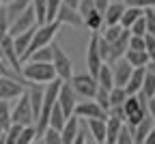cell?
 I'll list each match as a JSON object with an SVG mask.
<instances>
[{
  "label": "cell",
  "mask_w": 155,
  "mask_h": 144,
  "mask_svg": "<svg viewBox=\"0 0 155 144\" xmlns=\"http://www.w3.org/2000/svg\"><path fill=\"white\" fill-rule=\"evenodd\" d=\"M61 30V22H45V24H37V28H35V32H32V39H30V43H28V47H26V52L22 54V63L35 52V50H39V47H43V45H50L52 41H54V37H56V32Z\"/></svg>",
  "instance_id": "obj_1"
},
{
  "label": "cell",
  "mask_w": 155,
  "mask_h": 144,
  "mask_svg": "<svg viewBox=\"0 0 155 144\" xmlns=\"http://www.w3.org/2000/svg\"><path fill=\"white\" fill-rule=\"evenodd\" d=\"M24 82H37V84H48L56 77L54 65L52 63H32V60H26L22 63V71H19Z\"/></svg>",
  "instance_id": "obj_2"
},
{
  "label": "cell",
  "mask_w": 155,
  "mask_h": 144,
  "mask_svg": "<svg viewBox=\"0 0 155 144\" xmlns=\"http://www.w3.org/2000/svg\"><path fill=\"white\" fill-rule=\"evenodd\" d=\"M123 112H125V123L134 127L140 118L147 116V97L140 90L136 95H127V99L123 101Z\"/></svg>",
  "instance_id": "obj_3"
},
{
  "label": "cell",
  "mask_w": 155,
  "mask_h": 144,
  "mask_svg": "<svg viewBox=\"0 0 155 144\" xmlns=\"http://www.w3.org/2000/svg\"><path fill=\"white\" fill-rule=\"evenodd\" d=\"M69 84L71 88L75 90V95H82L84 99H93L95 93H97V80L86 71V73H78V75H71L69 77Z\"/></svg>",
  "instance_id": "obj_4"
},
{
  "label": "cell",
  "mask_w": 155,
  "mask_h": 144,
  "mask_svg": "<svg viewBox=\"0 0 155 144\" xmlns=\"http://www.w3.org/2000/svg\"><path fill=\"white\" fill-rule=\"evenodd\" d=\"M52 65H54V71H56V77L61 80H69L73 75V65H71V58L63 52L61 45L52 43Z\"/></svg>",
  "instance_id": "obj_5"
},
{
  "label": "cell",
  "mask_w": 155,
  "mask_h": 144,
  "mask_svg": "<svg viewBox=\"0 0 155 144\" xmlns=\"http://www.w3.org/2000/svg\"><path fill=\"white\" fill-rule=\"evenodd\" d=\"M11 123H19V125H35V116L30 110V101H28V93L24 88V93L17 97V103L11 110Z\"/></svg>",
  "instance_id": "obj_6"
},
{
  "label": "cell",
  "mask_w": 155,
  "mask_h": 144,
  "mask_svg": "<svg viewBox=\"0 0 155 144\" xmlns=\"http://www.w3.org/2000/svg\"><path fill=\"white\" fill-rule=\"evenodd\" d=\"M0 54H2L5 63L15 71V75L22 80V75H19V71H22V60H19V56H17L15 47H13V39H11V34H9V32L0 37Z\"/></svg>",
  "instance_id": "obj_7"
},
{
  "label": "cell",
  "mask_w": 155,
  "mask_h": 144,
  "mask_svg": "<svg viewBox=\"0 0 155 144\" xmlns=\"http://www.w3.org/2000/svg\"><path fill=\"white\" fill-rule=\"evenodd\" d=\"M24 93V82L17 77H9V75H0V99L5 101H13Z\"/></svg>",
  "instance_id": "obj_8"
},
{
  "label": "cell",
  "mask_w": 155,
  "mask_h": 144,
  "mask_svg": "<svg viewBox=\"0 0 155 144\" xmlns=\"http://www.w3.org/2000/svg\"><path fill=\"white\" fill-rule=\"evenodd\" d=\"M56 101H58V106L63 108L65 116H71V114H73V108H75V103H78V99H75V90L71 88L69 80H63V82H61V88H58Z\"/></svg>",
  "instance_id": "obj_9"
},
{
  "label": "cell",
  "mask_w": 155,
  "mask_h": 144,
  "mask_svg": "<svg viewBox=\"0 0 155 144\" xmlns=\"http://www.w3.org/2000/svg\"><path fill=\"white\" fill-rule=\"evenodd\" d=\"M32 26H37V17H35L32 7H26L15 19H11V24H9V34L15 37L17 32H24V30H28V28H32Z\"/></svg>",
  "instance_id": "obj_10"
},
{
  "label": "cell",
  "mask_w": 155,
  "mask_h": 144,
  "mask_svg": "<svg viewBox=\"0 0 155 144\" xmlns=\"http://www.w3.org/2000/svg\"><path fill=\"white\" fill-rule=\"evenodd\" d=\"M73 114L84 120V118H106L108 114L99 108V103H97L95 99H88V101H78L75 108H73Z\"/></svg>",
  "instance_id": "obj_11"
},
{
  "label": "cell",
  "mask_w": 155,
  "mask_h": 144,
  "mask_svg": "<svg viewBox=\"0 0 155 144\" xmlns=\"http://www.w3.org/2000/svg\"><path fill=\"white\" fill-rule=\"evenodd\" d=\"M110 69H112V80H114V86H125L127 84V80L131 75V65L127 63V60L121 56V58H116L114 63H110Z\"/></svg>",
  "instance_id": "obj_12"
},
{
  "label": "cell",
  "mask_w": 155,
  "mask_h": 144,
  "mask_svg": "<svg viewBox=\"0 0 155 144\" xmlns=\"http://www.w3.org/2000/svg\"><path fill=\"white\" fill-rule=\"evenodd\" d=\"M101 56H99V50H97V32H93L91 41H88V50H86V67H88V73L95 77L97 71L101 67Z\"/></svg>",
  "instance_id": "obj_13"
},
{
  "label": "cell",
  "mask_w": 155,
  "mask_h": 144,
  "mask_svg": "<svg viewBox=\"0 0 155 144\" xmlns=\"http://www.w3.org/2000/svg\"><path fill=\"white\" fill-rule=\"evenodd\" d=\"M56 22H61V26L63 24H67V26H84V19H82L80 13H78V9H71L67 5H61V9L56 13Z\"/></svg>",
  "instance_id": "obj_14"
},
{
  "label": "cell",
  "mask_w": 155,
  "mask_h": 144,
  "mask_svg": "<svg viewBox=\"0 0 155 144\" xmlns=\"http://www.w3.org/2000/svg\"><path fill=\"white\" fill-rule=\"evenodd\" d=\"M129 28H123V32H121V37L119 39H114L112 43H108L110 45V54H108V63H114L116 58H121L123 54H125V50H127V43H129Z\"/></svg>",
  "instance_id": "obj_15"
},
{
  "label": "cell",
  "mask_w": 155,
  "mask_h": 144,
  "mask_svg": "<svg viewBox=\"0 0 155 144\" xmlns=\"http://www.w3.org/2000/svg\"><path fill=\"white\" fill-rule=\"evenodd\" d=\"M86 129L93 136V142L106 144V118H84Z\"/></svg>",
  "instance_id": "obj_16"
},
{
  "label": "cell",
  "mask_w": 155,
  "mask_h": 144,
  "mask_svg": "<svg viewBox=\"0 0 155 144\" xmlns=\"http://www.w3.org/2000/svg\"><path fill=\"white\" fill-rule=\"evenodd\" d=\"M78 125H80V118H78L75 114L67 116L65 125L61 127V144H73V138H75Z\"/></svg>",
  "instance_id": "obj_17"
},
{
  "label": "cell",
  "mask_w": 155,
  "mask_h": 144,
  "mask_svg": "<svg viewBox=\"0 0 155 144\" xmlns=\"http://www.w3.org/2000/svg\"><path fill=\"white\" fill-rule=\"evenodd\" d=\"M144 67H134L131 69V75H129V80H127V84L123 86L125 88V93L127 95H136L140 90V86H142V77H144Z\"/></svg>",
  "instance_id": "obj_18"
},
{
  "label": "cell",
  "mask_w": 155,
  "mask_h": 144,
  "mask_svg": "<svg viewBox=\"0 0 155 144\" xmlns=\"http://www.w3.org/2000/svg\"><path fill=\"white\" fill-rule=\"evenodd\" d=\"M123 9H125V5L123 2H108V7L104 9V26H108V24H119V19H121V15H123Z\"/></svg>",
  "instance_id": "obj_19"
},
{
  "label": "cell",
  "mask_w": 155,
  "mask_h": 144,
  "mask_svg": "<svg viewBox=\"0 0 155 144\" xmlns=\"http://www.w3.org/2000/svg\"><path fill=\"white\" fill-rule=\"evenodd\" d=\"M65 120H67V116H65L63 108L58 106V101H54V106L50 110V116H48V127H54V129L61 131V127L65 125Z\"/></svg>",
  "instance_id": "obj_20"
},
{
  "label": "cell",
  "mask_w": 155,
  "mask_h": 144,
  "mask_svg": "<svg viewBox=\"0 0 155 144\" xmlns=\"http://www.w3.org/2000/svg\"><path fill=\"white\" fill-rule=\"evenodd\" d=\"M123 123L125 120L116 118V116H106V144H114L116 142V133H119Z\"/></svg>",
  "instance_id": "obj_21"
},
{
  "label": "cell",
  "mask_w": 155,
  "mask_h": 144,
  "mask_svg": "<svg viewBox=\"0 0 155 144\" xmlns=\"http://www.w3.org/2000/svg\"><path fill=\"white\" fill-rule=\"evenodd\" d=\"M95 80H97V84H99L101 88H106V90H110V88L114 86V80H112V69H110V63H101V67H99V71H97Z\"/></svg>",
  "instance_id": "obj_22"
},
{
  "label": "cell",
  "mask_w": 155,
  "mask_h": 144,
  "mask_svg": "<svg viewBox=\"0 0 155 144\" xmlns=\"http://www.w3.org/2000/svg\"><path fill=\"white\" fill-rule=\"evenodd\" d=\"M123 58L127 60L131 67H144V65L149 63V56H147L144 50H129V47H127L125 54H123Z\"/></svg>",
  "instance_id": "obj_23"
},
{
  "label": "cell",
  "mask_w": 155,
  "mask_h": 144,
  "mask_svg": "<svg viewBox=\"0 0 155 144\" xmlns=\"http://www.w3.org/2000/svg\"><path fill=\"white\" fill-rule=\"evenodd\" d=\"M142 13H144V9H140V7H125V9H123V15H121V19H119V24H121L123 28H129Z\"/></svg>",
  "instance_id": "obj_24"
},
{
  "label": "cell",
  "mask_w": 155,
  "mask_h": 144,
  "mask_svg": "<svg viewBox=\"0 0 155 144\" xmlns=\"http://www.w3.org/2000/svg\"><path fill=\"white\" fill-rule=\"evenodd\" d=\"M84 26L91 28L93 32H99V30L104 28V15H101V11L93 9L91 13H86V15H84Z\"/></svg>",
  "instance_id": "obj_25"
},
{
  "label": "cell",
  "mask_w": 155,
  "mask_h": 144,
  "mask_svg": "<svg viewBox=\"0 0 155 144\" xmlns=\"http://www.w3.org/2000/svg\"><path fill=\"white\" fill-rule=\"evenodd\" d=\"M26 7H30V0H9V2H5V9H7V15H9V22H11V19H15Z\"/></svg>",
  "instance_id": "obj_26"
},
{
  "label": "cell",
  "mask_w": 155,
  "mask_h": 144,
  "mask_svg": "<svg viewBox=\"0 0 155 144\" xmlns=\"http://www.w3.org/2000/svg\"><path fill=\"white\" fill-rule=\"evenodd\" d=\"M26 60H32V63H52V43L35 50ZM26 60H24V63H26Z\"/></svg>",
  "instance_id": "obj_27"
},
{
  "label": "cell",
  "mask_w": 155,
  "mask_h": 144,
  "mask_svg": "<svg viewBox=\"0 0 155 144\" xmlns=\"http://www.w3.org/2000/svg\"><path fill=\"white\" fill-rule=\"evenodd\" d=\"M32 142H37V127L35 125H24L22 131H19L17 144H32Z\"/></svg>",
  "instance_id": "obj_28"
},
{
  "label": "cell",
  "mask_w": 155,
  "mask_h": 144,
  "mask_svg": "<svg viewBox=\"0 0 155 144\" xmlns=\"http://www.w3.org/2000/svg\"><path fill=\"white\" fill-rule=\"evenodd\" d=\"M140 93L149 99L155 95V75L151 71H144V77H142V86H140Z\"/></svg>",
  "instance_id": "obj_29"
},
{
  "label": "cell",
  "mask_w": 155,
  "mask_h": 144,
  "mask_svg": "<svg viewBox=\"0 0 155 144\" xmlns=\"http://www.w3.org/2000/svg\"><path fill=\"white\" fill-rule=\"evenodd\" d=\"M108 99H110V106H123V101L127 99V93L123 86H112L108 90Z\"/></svg>",
  "instance_id": "obj_30"
},
{
  "label": "cell",
  "mask_w": 155,
  "mask_h": 144,
  "mask_svg": "<svg viewBox=\"0 0 155 144\" xmlns=\"http://www.w3.org/2000/svg\"><path fill=\"white\" fill-rule=\"evenodd\" d=\"M37 140H41L43 144H61V131L54 127H45Z\"/></svg>",
  "instance_id": "obj_31"
},
{
  "label": "cell",
  "mask_w": 155,
  "mask_h": 144,
  "mask_svg": "<svg viewBox=\"0 0 155 144\" xmlns=\"http://www.w3.org/2000/svg\"><path fill=\"white\" fill-rule=\"evenodd\" d=\"M114 144H134V127H129L127 123H123L119 133H116V142Z\"/></svg>",
  "instance_id": "obj_32"
},
{
  "label": "cell",
  "mask_w": 155,
  "mask_h": 144,
  "mask_svg": "<svg viewBox=\"0 0 155 144\" xmlns=\"http://www.w3.org/2000/svg\"><path fill=\"white\" fill-rule=\"evenodd\" d=\"M22 127L24 125H19V123H11V125L5 129V144H17V138H19Z\"/></svg>",
  "instance_id": "obj_33"
},
{
  "label": "cell",
  "mask_w": 155,
  "mask_h": 144,
  "mask_svg": "<svg viewBox=\"0 0 155 144\" xmlns=\"http://www.w3.org/2000/svg\"><path fill=\"white\" fill-rule=\"evenodd\" d=\"M121 32H123V26H121V24H108V26H106V30H104V32H99V34L108 41V43H112L114 39H119V37H121Z\"/></svg>",
  "instance_id": "obj_34"
},
{
  "label": "cell",
  "mask_w": 155,
  "mask_h": 144,
  "mask_svg": "<svg viewBox=\"0 0 155 144\" xmlns=\"http://www.w3.org/2000/svg\"><path fill=\"white\" fill-rule=\"evenodd\" d=\"M9 125H11V106H9V101L0 99V127L7 129Z\"/></svg>",
  "instance_id": "obj_35"
},
{
  "label": "cell",
  "mask_w": 155,
  "mask_h": 144,
  "mask_svg": "<svg viewBox=\"0 0 155 144\" xmlns=\"http://www.w3.org/2000/svg\"><path fill=\"white\" fill-rule=\"evenodd\" d=\"M63 0H45V22H54Z\"/></svg>",
  "instance_id": "obj_36"
},
{
  "label": "cell",
  "mask_w": 155,
  "mask_h": 144,
  "mask_svg": "<svg viewBox=\"0 0 155 144\" xmlns=\"http://www.w3.org/2000/svg\"><path fill=\"white\" fill-rule=\"evenodd\" d=\"M30 7L35 11L37 24H45V0H30Z\"/></svg>",
  "instance_id": "obj_37"
},
{
  "label": "cell",
  "mask_w": 155,
  "mask_h": 144,
  "mask_svg": "<svg viewBox=\"0 0 155 144\" xmlns=\"http://www.w3.org/2000/svg\"><path fill=\"white\" fill-rule=\"evenodd\" d=\"M88 142H93V136L88 133V129H86V123L82 125H78V131H75V138H73V144H88Z\"/></svg>",
  "instance_id": "obj_38"
},
{
  "label": "cell",
  "mask_w": 155,
  "mask_h": 144,
  "mask_svg": "<svg viewBox=\"0 0 155 144\" xmlns=\"http://www.w3.org/2000/svg\"><path fill=\"white\" fill-rule=\"evenodd\" d=\"M97 103H99V108L108 114V110H110V99H108V90L106 88H101V86H97V93H95V97H93Z\"/></svg>",
  "instance_id": "obj_39"
},
{
  "label": "cell",
  "mask_w": 155,
  "mask_h": 144,
  "mask_svg": "<svg viewBox=\"0 0 155 144\" xmlns=\"http://www.w3.org/2000/svg\"><path fill=\"white\" fill-rule=\"evenodd\" d=\"M129 32L131 34H138V37H144L147 34V22H144V13L138 17V19H136V22L129 26Z\"/></svg>",
  "instance_id": "obj_40"
},
{
  "label": "cell",
  "mask_w": 155,
  "mask_h": 144,
  "mask_svg": "<svg viewBox=\"0 0 155 144\" xmlns=\"http://www.w3.org/2000/svg\"><path fill=\"white\" fill-rule=\"evenodd\" d=\"M144 22H147V32L155 37V9L153 7L144 9Z\"/></svg>",
  "instance_id": "obj_41"
},
{
  "label": "cell",
  "mask_w": 155,
  "mask_h": 144,
  "mask_svg": "<svg viewBox=\"0 0 155 144\" xmlns=\"http://www.w3.org/2000/svg\"><path fill=\"white\" fill-rule=\"evenodd\" d=\"M144 52L149 56V60H155V37L153 34H144Z\"/></svg>",
  "instance_id": "obj_42"
},
{
  "label": "cell",
  "mask_w": 155,
  "mask_h": 144,
  "mask_svg": "<svg viewBox=\"0 0 155 144\" xmlns=\"http://www.w3.org/2000/svg\"><path fill=\"white\" fill-rule=\"evenodd\" d=\"M9 24H11V22H9L7 9H5V5H0V37L9 32Z\"/></svg>",
  "instance_id": "obj_43"
},
{
  "label": "cell",
  "mask_w": 155,
  "mask_h": 144,
  "mask_svg": "<svg viewBox=\"0 0 155 144\" xmlns=\"http://www.w3.org/2000/svg\"><path fill=\"white\" fill-rule=\"evenodd\" d=\"M125 7H140V9H149L153 7L155 9V0H121Z\"/></svg>",
  "instance_id": "obj_44"
},
{
  "label": "cell",
  "mask_w": 155,
  "mask_h": 144,
  "mask_svg": "<svg viewBox=\"0 0 155 144\" xmlns=\"http://www.w3.org/2000/svg\"><path fill=\"white\" fill-rule=\"evenodd\" d=\"M129 50H144V37H138V34H129V43H127Z\"/></svg>",
  "instance_id": "obj_45"
},
{
  "label": "cell",
  "mask_w": 155,
  "mask_h": 144,
  "mask_svg": "<svg viewBox=\"0 0 155 144\" xmlns=\"http://www.w3.org/2000/svg\"><path fill=\"white\" fill-rule=\"evenodd\" d=\"M93 9H95V2H93V0H80V5H78V13L82 15V19H84V15L91 13Z\"/></svg>",
  "instance_id": "obj_46"
},
{
  "label": "cell",
  "mask_w": 155,
  "mask_h": 144,
  "mask_svg": "<svg viewBox=\"0 0 155 144\" xmlns=\"http://www.w3.org/2000/svg\"><path fill=\"white\" fill-rule=\"evenodd\" d=\"M0 75H9V77H17V75H15V71H13V69H11V67H9L7 63H5V58H2V54H0ZM17 80H19V77H17ZM22 82H24V80H22Z\"/></svg>",
  "instance_id": "obj_47"
},
{
  "label": "cell",
  "mask_w": 155,
  "mask_h": 144,
  "mask_svg": "<svg viewBox=\"0 0 155 144\" xmlns=\"http://www.w3.org/2000/svg\"><path fill=\"white\" fill-rule=\"evenodd\" d=\"M147 114H149V116H153V118H155V95H153V97H149V99H147Z\"/></svg>",
  "instance_id": "obj_48"
},
{
  "label": "cell",
  "mask_w": 155,
  "mask_h": 144,
  "mask_svg": "<svg viewBox=\"0 0 155 144\" xmlns=\"http://www.w3.org/2000/svg\"><path fill=\"white\" fill-rule=\"evenodd\" d=\"M93 2H95V9H97V11H101V13H104V9L108 7L110 0H93Z\"/></svg>",
  "instance_id": "obj_49"
},
{
  "label": "cell",
  "mask_w": 155,
  "mask_h": 144,
  "mask_svg": "<svg viewBox=\"0 0 155 144\" xmlns=\"http://www.w3.org/2000/svg\"><path fill=\"white\" fill-rule=\"evenodd\" d=\"M63 5H67V7H71V9H78L80 0H63Z\"/></svg>",
  "instance_id": "obj_50"
},
{
  "label": "cell",
  "mask_w": 155,
  "mask_h": 144,
  "mask_svg": "<svg viewBox=\"0 0 155 144\" xmlns=\"http://www.w3.org/2000/svg\"><path fill=\"white\" fill-rule=\"evenodd\" d=\"M144 69H147V71H151V73L155 75V60H149V63L144 65Z\"/></svg>",
  "instance_id": "obj_51"
},
{
  "label": "cell",
  "mask_w": 155,
  "mask_h": 144,
  "mask_svg": "<svg viewBox=\"0 0 155 144\" xmlns=\"http://www.w3.org/2000/svg\"><path fill=\"white\" fill-rule=\"evenodd\" d=\"M0 144H5V129L0 127Z\"/></svg>",
  "instance_id": "obj_52"
},
{
  "label": "cell",
  "mask_w": 155,
  "mask_h": 144,
  "mask_svg": "<svg viewBox=\"0 0 155 144\" xmlns=\"http://www.w3.org/2000/svg\"><path fill=\"white\" fill-rule=\"evenodd\" d=\"M151 131H153V136H155V125H153V129H151Z\"/></svg>",
  "instance_id": "obj_53"
},
{
  "label": "cell",
  "mask_w": 155,
  "mask_h": 144,
  "mask_svg": "<svg viewBox=\"0 0 155 144\" xmlns=\"http://www.w3.org/2000/svg\"><path fill=\"white\" fill-rule=\"evenodd\" d=\"M0 5H5V2H2V0H0Z\"/></svg>",
  "instance_id": "obj_54"
},
{
  "label": "cell",
  "mask_w": 155,
  "mask_h": 144,
  "mask_svg": "<svg viewBox=\"0 0 155 144\" xmlns=\"http://www.w3.org/2000/svg\"><path fill=\"white\" fill-rule=\"evenodd\" d=\"M2 2H9V0H2Z\"/></svg>",
  "instance_id": "obj_55"
}]
</instances>
